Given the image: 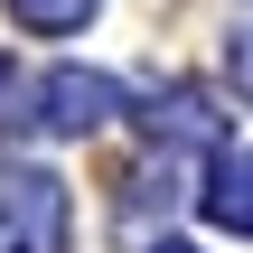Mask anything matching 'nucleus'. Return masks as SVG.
I'll list each match as a JSON object with an SVG mask.
<instances>
[{
    "label": "nucleus",
    "mask_w": 253,
    "mask_h": 253,
    "mask_svg": "<svg viewBox=\"0 0 253 253\" xmlns=\"http://www.w3.org/2000/svg\"><path fill=\"white\" fill-rule=\"evenodd\" d=\"M0 253H66V178L0 169Z\"/></svg>",
    "instance_id": "1"
},
{
    "label": "nucleus",
    "mask_w": 253,
    "mask_h": 253,
    "mask_svg": "<svg viewBox=\"0 0 253 253\" xmlns=\"http://www.w3.org/2000/svg\"><path fill=\"white\" fill-rule=\"evenodd\" d=\"M113 113H122V94H113V75H94V66H56V75L38 84V122H47V131H66V141L103 131Z\"/></svg>",
    "instance_id": "2"
},
{
    "label": "nucleus",
    "mask_w": 253,
    "mask_h": 253,
    "mask_svg": "<svg viewBox=\"0 0 253 253\" xmlns=\"http://www.w3.org/2000/svg\"><path fill=\"white\" fill-rule=\"evenodd\" d=\"M197 207H207V225H216V235H253V150H216V169H207Z\"/></svg>",
    "instance_id": "3"
},
{
    "label": "nucleus",
    "mask_w": 253,
    "mask_h": 253,
    "mask_svg": "<svg viewBox=\"0 0 253 253\" xmlns=\"http://www.w3.org/2000/svg\"><path fill=\"white\" fill-rule=\"evenodd\" d=\"M103 0H9V19L19 28H38V38H66V28H84Z\"/></svg>",
    "instance_id": "4"
},
{
    "label": "nucleus",
    "mask_w": 253,
    "mask_h": 253,
    "mask_svg": "<svg viewBox=\"0 0 253 253\" xmlns=\"http://www.w3.org/2000/svg\"><path fill=\"white\" fill-rule=\"evenodd\" d=\"M235 75H244V94H253V28L235 38Z\"/></svg>",
    "instance_id": "5"
},
{
    "label": "nucleus",
    "mask_w": 253,
    "mask_h": 253,
    "mask_svg": "<svg viewBox=\"0 0 253 253\" xmlns=\"http://www.w3.org/2000/svg\"><path fill=\"white\" fill-rule=\"evenodd\" d=\"M160 253H188V244H160Z\"/></svg>",
    "instance_id": "6"
}]
</instances>
